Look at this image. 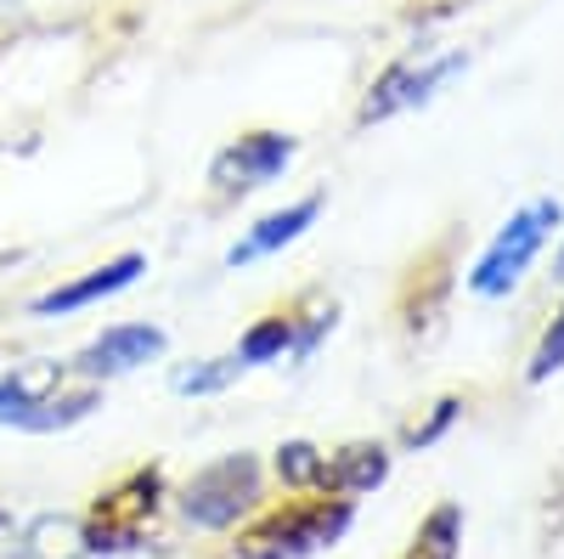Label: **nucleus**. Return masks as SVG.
Here are the masks:
<instances>
[{"mask_svg":"<svg viewBox=\"0 0 564 559\" xmlns=\"http://www.w3.org/2000/svg\"><path fill=\"white\" fill-rule=\"evenodd\" d=\"M553 232H564V204L558 198L520 204L497 226V238L480 249V260L468 266V294H480V300L513 294V289L525 283V271L536 266V255L553 244Z\"/></svg>","mask_w":564,"mask_h":559,"instance_id":"nucleus-1","label":"nucleus"},{"mask_svg":"<svg viewBox=\"0 0 564 559\" xmlns=\"http://www.w3.org/2000/svg\"><path fill=\"white\" fill-rule=\"evenodd\" d=\"M356 526V503L350 497H305V503H282L271 515H260L238 537V559H316L322 548H334Z\"/></svg>","mask_w":564,"mask_h":559,"instance_id":"nucleus-2","label":"nucleus"},{"mask_svg":"<svg viewBox=\"0 0 564 559\" xmlns=\"http://www.w3.org/2000/svg\"><path fill=\"white\" fill-rule=\"evenodd\" d=\"M260 486H265V470L254 452H220L215 463L193 470V481L175 497H181V515L198 531H231L243 515L260 508Z\"/></svg>","mask_w":564,"mask_h":559,"instance_id":"nucleus-3","label":"nucleus"},{"mask_svg":"<svg viewBox=\"0 0 564 559\" xmlns=\"http://www.w3.org/2000/svg\"><path fill=\"white\" fill-rule=\"evenodd\" d=\"M159 508H164V475L153 470H130L119 486H108L97 503H90V515H85V542L90 553H135L141 537H148V526L159 520Z\"/></svg>","mask_w":564,"mask_h":559,"instance_id":"nucleus-4","label":"nucleus"},{"mask_svg":"<svg viewBox=\"0 0 564 559\" xmlns=\"http://www.w3.org/2000/svg\"><path fill=\"white\" fill-rule=\"evenodd\" d=\"M468 68V52L463 45H446V52H406L401 63H390L379 79L367 85V97L356 108V125H384L406 108H423L435 97V90H446L457 74Z\"/></svg>","mask_w":564,"mask_h":559,"instance_id":"nucleus-5","label":"nucleus"},{"mask_svg":"<svg viewBox=\"0 0 564 559\" xmlns=\"http://www.w3.org/2000/svg\"><path fill=\"white\" fill-rule=\"evenodd\" d=\"M294 159H300V136H289V130H243L238 142H226L209 159V193L215 198H249V193H260V186L289 175Z\"/></svg>","mask_w":564,"mask_h":559,"instance_id":"nucleus-6","label":"nucleus"},{"mask_svg":"<svg viewBox=\"0 0 564 559\" xmlns=\"http://www.w3.org/2000/svg\"><path fill=\"white\" fill-rule=\"evenodd\" d=\"M164 351H170V334L159 322H113V329H102L97 340H85L68 356V373L79 385H108L148 362H164Z\"/></svg>","mask_w":564,"mask_h":559,"instance_id":"nucleus-7","label":"nucleus"},{"mask_svg":"<svg viewBox=\"0 0 564 559\" xmlns=\"http://www.w3.org/2000/svg\"><path fill=\"white\" fill-rule=\"evenodd\" d=\"M141 277H148V255H141V249H124V255H113V260H102V266H90V271L68 277V283H57V289L34 294V300H29V316L52 322V316H74V311H90V305H102V300H119L124 289H135Z\"/></svg>","mask_w":564,"mask_h":559,"instance_id":"nucleus-8","label":"nucleus"},{"mask_svg":"<svg viewBox=\"0 0 564 559\" xmlns=\"http://www.w3.org/2000/svg\"><path fill=\"white\" fill-rule=\"evenodd\" d=\"M322 193H305V198H294V204H282V209H265L260 221H249L243 232H238V244L226 249V266L231 271H249V266H260V260H271V255H282V249H294L305 232L322 221Z\"/></svg>","mask_w":564,"mask_h":559,"instance_id":"nucleus-9","label":"nucleus"},{"mask_svg":"<svg viewBox=\"0 0 564 559\" xmlns=\"http://www.w3.org/2000/svg\"><path fill=\"white\" fill-rule=\"evenodd\" d=\"M390 481V447L384 441H350L327 458V475H322V492L327 497H367Z\"/></svg>","mask_w":564,"mask_h":559,"instance_id":"nucleus-10","label":"nucleus"},{"mask_svg":"<svg viewBox=\"0 0 564 559\" xmlns=\"http://www.w3.org/2000/svg\"><path fill=\"white\" fill-rule=\"evenodd\" d=\"M63 379H68V362H18L12 373H0V430H18Z\"/></svg>","mask_w":564,"mask_h":559,"instance_id":"nucleus-11","label":"nucleus"},{"mask_svg":"<svg viewBox=\"0 0 564 559\" xmlns=\"http://www.w3.org/2000/svg\"><path fill=\"white\" fill-rule=\"evenodd\" d=\"M12 559H90L85 520H79V515H34V520L18 531Z\"/></svg>","mask_w":564,"mask_h":559,"instance_id":"nucleus-12","label":"nucleus"},{"mask_svg":"<svg viewBox=\"0 0 564 559\" xmlns=\"http://www.w3.org/2000/svg\"><path fill=\"white\" fill-rule=\"evenodd\" d=\"M102 407V385H57L52 396H45L29 418H23V436H63V430H74V424H85V418L90 412H97Z\"/></svg>","mask_w":564,"mask_h":559,"instance_id":"nucleus-13","label":"nucleus"},{"mask_svg":"<svg viewBox=\"0 0 564 559\" xmlns=\"http://www.w3.org/2000/svg\"><path fill=\"white\" fill-rule=\"evenodd\" d=\"M289 351H294V311H271V316L249 322L243 340H238V362L243 367H276Z\"/></svg>","mask_w":564,"mask_h":559,"instance_id":"nucleus-14","label":"nucleus"},{"mask_svg":"<svg viewBox=\"0 0 564 559\" xmlns=\"http://www.w3.org/2000/svg\"><path fill=\"white\" fill-rule=\"evenodd\" d=\"M243 362H238V351H226V356H198V362H181L175 373H170V390L175 396H220V390H231L243 379Z\"/></svg>","mask_w":564,"mask_h":559,"instance_id":"nucleus-15","label":"nucleus"},{"mask_svg":"<svg viewBox=\"0 0 564 559\" xmlns=\"http://www.w3.org/2000/svg\"><path fill=\"white\" fill-rule=\"evenodd\" d=\"M457 553H463V508L441 503V508H430V520L412 531L401 559H457Z\"/></svg>","mask_w":564,"mask_h":559,"instance_id":"nucleus-16","label":"nucleus"},{"mask_svg":"<svg viewBox=\"0 0 564 559\" xmlns=\"http://www.w3.org/2000/svg\"><path fill=\"white\" fill-rule=\"evenodd\" d=\"M271 470L289 492H322V475H327V452L316 441H282L271 452Z\"/></svg>","mask_w":564,"mask_h":559,"instance_id":"nucleus-17","label":"nucleus"},{"mask_svg":"<svg viewBox=\"0 0 564 559\" xmlns=\"http://www.w3.org/2000/svg\"><path fill=\"white\" fill-rule=\"evenodd\" d=\"M334 322H339V305H334V300H327L322 311H311V316H294V351H289V362L305 367V362L316 356V345L334 334Z\"/></svg>","mask_w":564,"mask_h":559,"instance_id":"nucleus-18","label":"nucleus"},{"mask_svg":"<svg viewBox=\"0 0 564 559\" xmlns=\"http://www.w3.org/2000/svg\"><path fill=\"white\" fill-rule=\"evenodd\" d=\"M558 367H564V300H558V311H553V322H547V334H542V345H536V356H531V385L553 379Z\"/></svg>","mask_w":564,"mask_h":559,"instance_id":"nucleus-19","label":"nucleus"},{"mask_svg":"<svg viewBox=\"0 0 564 559\" xmlns=\"http://www.w3.org/2000/svg\"><path fill=\"white\" fill-rule=\"evenodd\" d=\"M457 412H463V401H457V396L435 401V412L423 418V424H412V430H406V447H412V452H423V447H435V441H441V436H446V430L457 424Z\"/></svg>","mask_w":564,"mask_h":559,"instance_id":"nucleus-20","label":"nucleus"},{"mask_svg":"<svg viewBox=\"0 0 564 559\" xmlns=\"http://www.w3.org/2000/svg\"><path fill=\"white\" fill-rule=\"evenodd\" d=\"M12 531V508H0V537H7Z\"/></svg>","mask_w":564,"mask_h":559,"instance_id":"nucleus-21","label":"nucleus"},{"mask_svg":"<svg viewBox=\"0 0 564 559\" xmlns=\"http://www.w3.org/2000/svg\"><path fill=\"white\" fill-rule=\"evenodd\" d=\"M558 277H564V249H558Z\"/></svg>","mask_w":564,"mask_h":559,"instance_id":"nucleus-22","label":"nucleus"}]
</instances>
